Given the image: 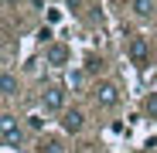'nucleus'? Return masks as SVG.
Returning a JSON list of instances; mask_svg holds the SVG:
<instances>
[{
    "mask_svg": "<svg viewBox=\"0 0 157 153\" xmlns=\"http://www.w3.org/2000/svg\"><path fill=\"white\" fill-rule=\"evenodd\" d=\"M41 146H44V150H41V153H62V150H58V143H55V140H48V143H41Z\"/></svg>",
    "mask_w": 157,
    "mask_h": 153,
    "instance_id": "9b49d317",
    "label": "nucleus"
},
{
    "mask_svg": "<svg viewBox=\"0 0 157 153\" xmlns=\"http://www.w3.org/2000/svg\"><path fill=\"white\" fill-rule=\"evenodd\" d=\"M68 58H72V51H68L65 44H48V48H44V61H48L51 68L68 65Z\"/></svg>",
    "mask_w": 157,
    "mask_h": 153,
    "instance_id": "39448f33",
    "label": "nucleus"
},
{
    "mask_svg": "<svg viewBox=\"0 0 157 153\" xmlns=\"http://www.w3.org/2000/svg\"><path fill=\"white\" fill-rule=\"evenodd\" d=\"M130 10L137 17H154V0H130Z\"/></svg>",
    "mask_w": 157,
    "mask_h": 153,
    "instance_id": "0eeeda50",
    "label": "nucleus"
},
{
    "mask_svg": "<svg viewBox=\"0 0 157 153\" xmlns=\"http://www.w3.org/2000/svg\"><path fill=\"white\" fill-rule=\"evenodd\" d=\"M92 99H96L99 109H113L116 102H120V89H116L113 82H99V85L92 89Z\"/></svg>",
    "mask_w": 157,
    "mask_h": 153,
    "instance_id": "f257e3e1",
    "label": "nucleus"
},
{
    "mask_svg": "<svg viewBox=\"0 0 157 153\" xmlns=\"http://www.w3.org/2000/svg\"><path fill=\"white\" fill-rule=\"evenodd\" d=\"M0 92H4V99L17 95V78H14L10 71H4V75H0Z\"/></svg>",
    "mask_w": 157,
    "mask_h": 153,
    "instance_id": "6e6552de",
    "label": "nucleus"
},
{
    "mask_svg": "<svg viewBox=\"0 0 157 153\" xmlns=\"http://www.w3.org/2000/svg\"><path fill=\"white\" fill-rule=\"evenodd\" d=\"M126 55H130V61H133V65H147V58H150V48H147V38L133 34V38L126 41Z\"/></svg>",
    "mask_w": 157,
    "mask_h": 153,
    "instance_id": "20e7f679",
    "label": "nucleus"
},
{
    "mask_svg": "<svg viewBox=\"0 0 157 153\" xmlns=\"http://www.w3.org/2000/svg\"><path fill=\"white\" fill-rule=\"evenodd\" d=\"M41 106H44V112H65V89L62 85H48L41 92Z\"/></svg>",
    "mask_w": 157,
    "mask_h": 153,
    "instance_id": "f03ea898",
    "label": "nucleus"
},
{
    "mask_svg": "<svg viewBox=\"0 0 157 153\" xmlns=\"http://www.w3.org/2000/svg\"><path fill=\"white\" fill-rule=\"evenodd\" d=\"M86 85V75L82 71H68V89H82Z\"/></svg>",
    "mask_w": 157,
    "mask_h": 153,
    "instance_id": "1a4fd4ad",
    "label": "nucleus"
},
{
    "mask_svg": "<svg viewBox=\"0 0 157 153\" xmlns=\"http://www.w3.org/2000/svg\"><path fill=\"white\" fill-rule=\"evenodd\" d=\"M41 122H44L41 116H28V126H31V129H41Z\"/></svg>",
    "mask_w": 157,
    "mask_h": 153,
    "instance_id": "f8f14e48",
    "label": "nucleus"
},
{
    "mask_svg": "<svg viewBox=\"0 0 157 153\" xmlns=\"http://www.w3.org/2000/svg\"><path fill=\"white\" fill-rule=\"evenodd\" d=\"M147 112H150V116H154V119H157V92H154V95H150V99H147Z\"/></svg>",
    "mask_w": 157,
    "mask_h": 153,
    "instance_id": "9d476101",
    "label": "nucleus"
},
{
    "mask_svg": "<svg viewBox=\"0 0 157 153\" xmlns=\"http://www.w3.org/2000/svg\"><path fill=\"white\" fill-rule=\"evenodd\" d=\"M0 133H4V146H21V140H24L21 126H17V119H14L10 112L0 116Z\"/></svg>",
    "mask_w": 157,
    "mask_h": 153,
    "instance_id": "7ed1b4c3",
    "label": "nucleus"
},
{
    "mask_svg": "<svg viewBox=\"0 0 157 153\" xmlns=\"http://www.w3.org/2000/svg\"><path fill=\"white\" fill-rule=\"evenodd\" d=\"M102 68V58H89V71H99Z\"/></svg>",
    "mask_w": 157,
    "mask_h": 153,
    "instance_id": "ddd939ff",
    "label": "nucleus"
},
{
    "mask_svg": "<svg viewBox=\"0 0 157 153\" xmlns=\"http://www.w3.org/2000/svg\"><path fill=\"white\" fill-rule=\"evenodd\" d=\"M82 126H86V116H82V109H65L62 112V129L65 133H82Z\"/></svg>",
    "mask_w": 157,
    "mask_h": 153,
    "instance_id": "423d86ee",
    "label": "nucleus"
},
{
    "mask_svg": "<svg viewBox=\"0 0 157 153\" xmlns=\"http://www.w3.org/2000/svg\"><path fill=\"white\" fill-rule=\"evenodd\" d=\"M14 4H21V0H4V7H14Z\"/></svg>",
    "mask_w": 157,
    "mask_h": 153,
    "instance_id": "4468645a",
    "label": "nucleus"
}]
</instances>
